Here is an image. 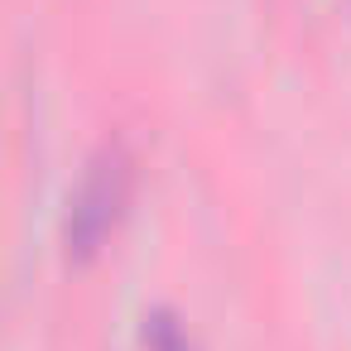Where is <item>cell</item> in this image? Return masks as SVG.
<instances>
[{"instance_id":"obj_1","label":"cell","mask_w":351,"mask_h":351,"mask_svg":"<svg viewBox=\"0 0 351 351\" xmlns=\"http://www.w3.org/2000/svg\"><path fill=\"white\" fill-rule=\"evenodd\" d=\"M135 193V159L125 145H101L92 154V164L82 169L73 197H68V217H63V245L73 260H92L111 231L121 226L125 207Z\"/></svg>"},{"instance_id":"obj_2","label":"cell","mask_w":351,"mask_h":351,"mask_svg":"<svg viewBox=\"0 0 351 351\" xmlns=\"http://www.w3.org/2000/svg\"><path fill=\"white\" fill-rule=\"evenodd\" d=\"M140 351H197V341H193V332L183 327L178 313L154 308L140 322Z\"/></svg>"}]
</instances>
